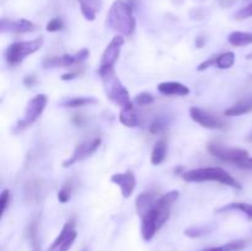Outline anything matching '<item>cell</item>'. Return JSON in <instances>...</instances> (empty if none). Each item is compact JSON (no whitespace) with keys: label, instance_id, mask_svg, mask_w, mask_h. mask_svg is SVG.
Returning <instances> with one entry per match:
<instances>
[{"label":"cell","instance_id":"cell-9","mask_svg":"<svg viewBox=\"0 0 252 251\" xmlns=\"http://www.w3.org/2000/svg\"><path fill=\"white\" fill-rule=\"evenodd\" d=\"M189 116L196 123L201 125L203 128L207 129H225L226 126L225 121L208 111L203 110L199 107H191L189 108Z\"/></svg>","mask_w":252,"mask_h":251},{"label":"cell","instance_id":"cell-23","mask_svg":"<svg viewBox=\"0 0 252 251\" xmlns=\"http://www.w3.org/2000/svg\"><path fill=\"white\" fill-rule=\"evenodd\" d=\"M229 211H240L244 214L252 219V204L249 203H230L225 204L224 207L219 208L217 212H229Z\"/></svg>","mask_w":252,"mask_h":251},{"label":"cell","instance_id":"cell-31","mask_svg":"<svg viewBox=\"0 0 252 251\" xmlns=\"http://www.w3.org/2000/svg\"><path fill=\"white\" fill-rule=\"evenodd\" d=\"M249 17H252V2L246 5V6L241 7V9L235 14V19L238 20H245L249 19Z\"/></svg>","mask_w":252,"mask_h":251},{"label":"cell","instance_id":"cell-37","mask_svg":"<svg viewBox=\"0 0 252 251\" xmlns=\"http://www.w3.org/2000/svg\"><path fill=\"white\" fill-rule=\"evenodd\" d=\"M76 75H78V74H76V73H68V74H64V75L62 76V80H71V79L76 78Z\"/></svg>","mask_w":252,"mask_h":251},{"label":"cell","instance_id":"cell-2","mask_svg":"<svg viewBox=\"0 0 252 251\" xmlns=\"http://www.w3.org/2000/svg\"><path fill=\"white\" fill-rule=\"evenodd\" d=\"M98 74H100L101 80H102L106 95L112 102H115L116 105L122 108L133 105L129 97V93L118 79L115 68L98 69Z\"/></svg>","mask_w":252,"mask_h":251},{"label":"cell","instance_id":"cell-20","mask_svg":"<svg viewBox=\"0 0 252 251\" xmlns=\"http://www.w3.org/2000/svg\"><path fill=\"white\" fill-rule=\"evenodd\" d=\"M228 41L234 47H244L252 43V32L234 31L229 34Z\"/></svg>","mask_w":252,"mask_h":251},{"label":"cell","instance_id":"cell-39","mask_svg":"<svg viewBox=\"0 0 252 251\" xmlns=\"http://www.w3.org/2000/svg\"><path fill=\"white\" fill-rule=\"evenodd\" d=\"M234 1H235V0H220V5L223 7H228L230 6V5H233Z\"/></svg>","mask_w":252,"mask_h":251},{"label":"cell","instance_id":"cell-26","mask_svg":"<svg viewBox=\"0 0 252 251\" xmlns=\"http://www.w3.org/2000/svg\"><path fill=\"white\" fill-rule=\"evenodd\" d=\"M167 128V125H166V121L164 120V118H155L154 121H153V123L150 125V133H153V134H160V133L164 132L165 129Z\"/></svg>","mask_w":252,"mask_h":251},{"label":"cell","instance_id":"cell-34","mask_svg":"<svg viewBox=\"0 0 252 251\" xmlns=\"http://www.w3.org/2000/svg\"><path fill=\"white\" fill-rule=\"evenodd\" d=\"M216 62H217V56L212 57V58H209L208 61L202 62V63L199 64L198 66H197V70L203 71V70H206L207 68H211V66H216Z\"/></svg>","mask_w":252,"mask_h":251},{"label":"cell","instance_id":"cell-41","mask_svg":"<svg viewBox=\"0 0 252 251\" xmlns=\"http://www.w3.org/2000/svg\"><path fill=\"white\" fill-rule=\"evenodd\" d=\"M175 4H181V2H184V0H174Z\"/></svg>","mask_w":252,"mask_h":251},{"label":"cell","instance_id":"cell-24","mask_svg":"<svg viewBox=\"0 0 252 251\" xmlns=\"http://www.w3.org/2000/svg\"><path fill=\"white\" fill-rule=\"evenodd\" d=\"M234 63H235V54L233 52H226L217 56L216 66H218L219 69H229L234 65Z\"/></svg>","mask_w":252,"mask_h":251},{"label":"cell","instance_id":"cell-4","mask_svg":"<svg viewBox=\"0 0 252 251\" xmlns=\"http://www.w3.org/2000/svg\"><path fill=\"white\" fill-rule=\"evenodd\" d=\"M43 46V38L38 37L32 41H21L11 43L5 51V59L10 65H16L24 61L26 57L36 53Z\"/></svg>","mask_w":252,"mask_h":251},{"label":"cell","instance_id":"cell-11","mask_svg":"<svg viewBox=\"0 0 252 251\" xmlns=\"http://www.w3.org/2000/svg\"><path fill=\"white\" fill-rule=\"evenodd\" d=\"M100 144H101L100 138H94V139L86 140V142L76 145V148L74 149L73 154L70 155V157L64 160L62 165H63V167L73 166V165L76 164V162L81 161V160H84L85 157H90L91 154H94V153L98 149Z\"/></svg>","mask_w":252,"mask_h":251},{"label":"cell","instance_id":"cell-25","mask_svg":"<svg viewBox=\"0 0 252 251\" xmlns=\"http://www.w3.org/2000/svg\"><path fill=\"white\" fill-rule=\"evenodd\" d=\"M246 246V243L244 240H234L228 244H224L221 246H217V248L207 249L204 251H241L244 250Z\"/></svg>","mask_w":252,"mask_h":251},{"label":"cell","instance_id":"cell-15","mask_svg":"<svg viewBox=\"0 0 252 251\" xmlns=\"http://www.w3.org/2000/svg\"><path fill=\"white\" fill-rule=\"evenodd\" d=\"M158 91L166 96H187L189 89L179 81H165L158 85Z\"/></svg>","mask_w":252,"mask_h":251},{"label":"cell","instance_id":"cell-14","mask_svg":"<svg viewBox=\"0 0 252 251\" xmlns=\"http://www.w3.org/2000/svg\"><path fill=\"white\" fill-rule=\"evenodd\" d=\"M111 181L117 185V186H120L122 196L125 198H128V197L132 196L133 191L135 188V176L133 174V171L127 170L126 172H122V174L112 175Z\"/></svg>","mask_w":252,"mask_h":251},{"label":"cell","instance_id":"cell-13","mask_svg":"<svg viewBox=\"0 0 252 251\" xmlns=\"http://www.w3.org/2000/svg\"><path fill=\"white\" fill-rule=\"evenodd\" d=\"M38 29L36 24L26 19H5L2 17L0 21V31L4 32H17V33H29L34 32Z\"/></svg>","mask_w":252,"mask_h":251},{"label":"cell","instance_id":"cell-40","mask_svg":"<svg viewBox=\"0 0 252 251\" xmlns=\"http://www.w3.org/2000/svg\"><path fill=\"white\" fill-rule=\"evenodd\" d=\"M245 139H246V142H250V143H252V130H251L250 133H249L248 135H246Z\"/></svg>","mask_w":252,"mask_h":251},{"label":"cell","instance_id":"cell-18","mask_svg":"<svg viewBox=\"0 0 252 251\" xmlns=\"http://www.w3.org/2000/svg\"><path fill=\"white\" fill-rule=\"evenodd\" d=\"M252 111V95L249 97L240 100L236 102L235 105L229 107L228 110L224 111V115L229 116V117H234V116H241L249 113Z\"/></svg>","mask_w":252,"mask_h":251},{"label":"cell","instance_id":"cell-16","mask_svg":"<svg viewBox=\"0 0 252 251\" xmlns=\"http://www.w3.org/2000/svg\"><path fill=\"white\" fill-rule=\"evenodd\" d=\"M155 201L154 197L150 193H140L139 196L137 197V201H135V209H137V213L140 218H144L145 216L150 213L154 208Z\"/></svg>","mask_w":252,"mask_h":251},{"label":"cell","instance_id":"cell-22","mask_svg":"<svg viewBox=\"0 0 252 251\" xmlns=\"http://www.w3.org/2000/svg\"><path fill=\"white\" fill-rule=\"evenodd\" d=\"M98 101L94 97H71L66 98V100L62 101L61 105L63 107H70V108H78L84 107V106H90L94 103H97Z\"/></svg>","mask_w":252,"mask_h":251},{"label":"cell","instance_id":"cell-6","mask_svg":"<svg viewBox=\"0 0 252 251\" xmlns=\"http://www.w3.org/2000/svg\"><path fill=\"white\" fill-rule=\"evenodd\" d=\"M207 149L213 157H218L223 161L235 164L238 166L249 157L248 150L243 149V148L228 147V145L220 144V143H209L207 145Z\"/></svg>","mask_w":252,"mask_h":251},{"label":"cell","instance_id":"cell-7","mask_svg":"<svg viewBox=\"0 0 252 251\" xmlns=\"http://www.w3.org/2000/svg\"><path fill=\"white\" fill-rule=\"evenodd\" d=\"M179 191H170L167 193H165L164 196L160 197L157 201L154 209H153V214H154L155 219H157V223L159 225V228H161L166 223L167 219L170 218V212H171L172 206L179 199Z\"/></svg>","mask_w":252,"mask_h":251},{"label":"cell","instance_id":"cell-21","mask_svg":"<svg viewBox=\"0 0 252 251\" xmlns=\"http://www.w3.org/2000/svg\"><path fill=\"white\" fill-rule=\"evenodd\" d=\"M167 154V144L164 139L158 140L154 145V149L152 152V164L160 165L165 160Z\"/></svg>","mask_w":252,"mask_h":251},{"label":"cell","instance_id":"cell-5","mask_svg":"<svg viewBox=\"0 0 252 251\" xmlns=\"http://www.w3.org/2000/svg\"><path fill=\"white\" fill-rule=\"evenodd\" d=\"M47 102H48V98H47V96L44 94H39V95H36L33 98H31L27 102L24 117L17 121L16 126L14 128V132L19 133L25 130L26 128L31 127L38 120L39 116L43 113Z\"/></svg>","mask_w":252,"mask_h":251},{"label":"cell","instance_id":"cell-43","mask_svg":"<svg viewBox=\"0 0 252 251\" xmlns=\"http://www.w3.org/2000/svg\"><path fill=\"white\" fill-rule=\"evenodd\" d=\"M83 251H88V250H85V249H84V250Z\"/></svg>","mask_w":252,"mask_h":251},{"label":"cell","instance_id":"cell-3","mask_svg":"<svg viewBox=\"0 0 252 251\" xmlns=\"http://www.w3.org/2000/svg\"><path fill=\"white\" fill-rule=\"evenodd\" d=\"M182 179L187 182L214 181L225 185V186H230L233 188L241 189L240 182L236 181L229 172H226L221 167H199V169L189 170L182 174Z\"/></svg>","mask_w":252,"mask_h":251},{"label":"cell","instance_id":"cell-1","mask_svg":"<svg viewBox=\"0 0 252 251\" xmlns=\"http://www.w3.org/2000/svg\"><path fill=\"white\" fill-rule=\"evenodd\" d=\"M107 24L118 33L132 36L135 30V17L130 5L123 0H116L108 11Z\"/></svg>","mask_w":252,"mask_h":251},{"label":"cell","instance_id":"cell-33","mask_svg":"<svg viewBox=\"0 0 252 251\" xmlns=\"http://www.w3.org/2000/svg\"><path fill=\"white\" fill-rule=\"evenodd\" d=\"M70 199V188L68 186H64L61 191L58 192V201L61 203H66Z\"/></svg>","mask_w":252,"mask_h":251},{"label":"cell","instance_id":"cell-42","mask_svg":"<svg viewBox=\"0 0 252 251\" xmlns=\"http://www.w3.org/2000/svg\"><path fill=\"white\" fill-rule=\"evenodd\" d=\"M246 58H248V59H252V53L248 54V57H246Z\"/></svg>","mask_w":252,"mask_h":251},{"label":"cell","instance_id":"cell-32","mask_svg":"<svg viewBox=\"0 0 252 251\" xmlns=\"http://www.w3.org/2000/svg\"><path fill=\"white\" fill-rule=\"evenodd\" d=\"M10 202V191L9 189H4L0 196V207H1V214H4L5 209H6L7 204Z\"/></svg>","mask_w":252,"mask_h":251},{"label":"cell","instance_id":"cell-19","mask_svg":"<svg viewBox=\"0 0 252 251\" xmlns=\"http://www.w3.org/2000/svg\"><path fill=\"white\" fill-rule=\"evenodd\" d=\"M120 121L122 125H125L126 127H137L139 125V116L135 113L134 107L132 106H128V107H123L120 112Z\"/></svg>","mask_w":252,"mask_h":251},{"label":"cell","instance_id":"cell-8","mask_svg":"<svg viewBox=\"0 0 252 251\" xmlns=\"http://www.w3.org/2000/svg\"><path fill=\"white\" fill-rule=\"evenodd\" d=\"M90 52L89 49L84 48L76 52L75 54H63V56H54L51 58L44 59L42 65L43 68H69L75 64H80L89 57Z\"/></svg>","mask_w":252,"mask_h":251},{"label":"cell","instance_id":"cell-29","mask_svg":"<svg viewBox=\"0 0 252 251\" xmlns=\"http://www.w3.org/2000/svg\"><path fill=\"white\" fill-rule=\"evenodd\" d=\"M30 236H31L32 248H33V251H41V248H39L38 229H37L36 223H32L31 228H30Z\"/></svg>","mask_w":252,"mask_h":251},{"label":"cell","instance_id":"cell-12","mask_svg":"<svg viewBox=\"0 0 252 251\" xmlns=\"http://www.w3.org/2000/svg\"><path fill=\"white\" fill-rule=\"evenodd\" d=\"M123 44H125V38H123L122 34H117V36L113 37L112 41L108 43L107 48L103 52L102 58L100 61V68L98 69L113 68L118 57H120Z\"/></svg>","mask_w":252,"mask_h":251},{"label":"cell","instance_id":"cell-10","mask_svg":"<svg viewBox=\"0 0 252 251\" xmlns=\"http://www.w3.org/2000/svg\"><path fill=\"white\" fill-rule=\"evenodd\" d=\"M76 236H78V233L75 230V223L74 220L68 221L47 251H69Z\"/></svg>","mask_w":252,"mask_h":251},{"label":"cell","instance_id":"cell-38","mask_svg":"<svg viewBox=\"0 0 252 251\" xmlns=\"http://www.w3.org/2000/svg\"><path fill=\"white\" fill-rule=\"evenodd\" d=\"M204 42H206V38H204V37H197V39H196V46L198 47V48H202V47H203V44H204Z\"/></svg>","mask_w":252,"mask_h":251},{"label":"cell","instance_id":"cell-28","mask_svg":"<svg viewBox=\"0 0 252 251\" xmlns=\"http://www.w3.org/2000/svg\"><path fill=\"white\" fill-rule=\"evenodd\" d=\"M134 102L139 106H147L154 102V96L150 93H140L134 97Z\"/></svg>","mask_w":252,"mask_h":251},{"label":"cell","instance_id":"cell-30","mask_svg":"<svg viewBox=\"0 0 252 251\" xmlns=\"http://www.w3.org/2000/svg\"><path fill=\"white\" fill-rule=\"evenodd\" d=\"M63 29V21H62V19H59V17H56V19H52L51 21L47 24L46 26V30L48 32H57V31H61V30Z\"/></svg>","mask_w":252,"mask_h":251},{"label":"cell","instance_id":"cell-36","mask_svg":"<svg viewBox=\"0 0 252 251\" xmlns=\"http://www.w3.org/2000/svg\"><path fill=\"white\" fill-rule=\"evenodd\" d=\"M239 167L245 170H252V157H249L245 161H243L240 165H239Z\"/></svg>","mask_w":252,"mask_h":251},{"label":"cell","instance_id":"cell-17","mask_svg":"<svg viewBox=\"0 0 252 251\" xmlns=\"http://www.w3.org/2000/svg\"><path fill=\"white\" fill-rule=\"evenodd\" d=\"M80 5V10L83 16L88 21H94L96 19V15L100 11L102 0H78Z\"/></svg>","mask_w":252,"mask_h":251},{"label":"cell","instance_id":"cell-27","mask_svg":"<svg viewBox=\"0 0 252 251\" xmlns=\"http://www.w3.org/2000/svg\"><path fill=\"white\" fill-rule=\"evenodd\" d=\"M211 229L208 226H193V228H189L185 230V234L189 238H201V236L206 235L207 233H209Z\"/></svg>","mask_w":252,"mask_h":251},{"label":"cell","instance_id":"cell-35","mask_svg":"<svg viewBox=\"0 0 252 251\" xmlns=\"http://www.w3.org/2000/svg\"><path fill=\"white\" fill-rule=\"evenodd\" d=\"M36 83H37V78L34 75L25 76L24 84L27 86V88H32V86H33Z\"/></svg>","mask_w":252,"mask_h":251}]
</instances>
